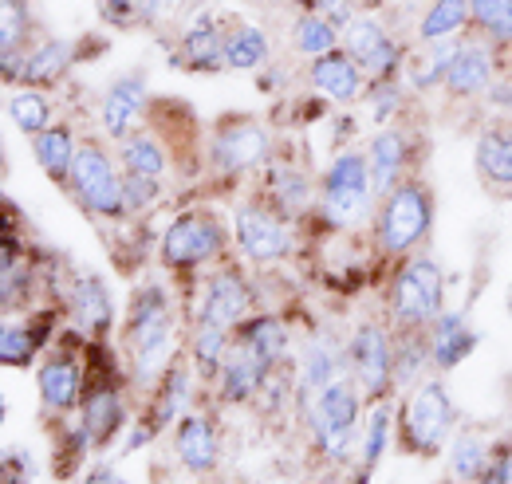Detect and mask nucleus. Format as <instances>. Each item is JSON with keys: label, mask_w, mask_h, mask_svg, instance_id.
I'll return each mask as SVG.
<instances>
[{"label": "nucleus", "mask_w": 512, "mask_h": 484, "mask_svg": "<svg viewBox=\"0 0 512 484\" xmlns=\"http://www.w3.org/2000/svg\"><path fill=\"white\" fill-rule=\"evenodd\" d=\"M130 370L134 382H154L162 370L174 363V311H170V296L158 284L138 288V296L130 303Z\"/></svg>", "instance_id": "nucleus-1"}, {"label": "nucleus", "mask_w": 512, "mask_h": 484, "mask_svg": "<svg viewBox=\"0 0 512 484\" xmlns=\"http://www.w3.org/2000/svg\"><path fill=\"white\" fill-rule=\"evenodd\" d=\"M446 280L434 256H410L390 288V311L402 331H430V323L442 315Z\"/></svg>", "instance_id": "nucleus-2"}, {"label": "nucleus", "mask_w": 512, "mask_h": 484, "mask_svg": "<svg viewBox=\"0 0 512 484\" xmlns=\"http://www.w3.org/2000/svg\"><path fill=\"white\" fill-rule=\"evenodd\" d=\"M375 197V182H371V162L367 154H339L320 185V205L323 221L335 229H355L363 225L367 209Z\"/></svg>", "instance_id": "nucleus-3"}, {"label": "nucleus", "mask_w": 512, "mask_h": 484, "mask_svg": "<svg viewBox=\"0 0 512 484\" xmlns=\"http://www.w3.org/2000/svg\"><path fill=\"white\" fill-rule=\"evenodd\" d=\"M434 225V201L430 189L422 182H402L398 189H390L379 209V248L386 256H406L414 244L426 241Z\"/></svg>", "instance_id": "nucleus-4"}, {"label": "nucleus", "mask_w": 512, "mask_h": 484, "mask_svg": "<svg viewBox=\"0 0 512 484\" xmlns=\"http://www.w3.org/2000/svg\"><path fill=\"white\" fill-rule=\"evenodd\" d=\"M67 182H71L75 197H79L95 217L115 221V217L127 213V178L115 170L111 154H107L95 138L79 142L75 162H71V178H67Z\"/></svg>", "instance_id": "nucleus-5"}, {"label": "nucleus", "mask_w": 512, "mask_h": 484, "mask_svg": "<svg viewBox=\"0 0 512 484\" xmlns=\"http://www.w3.org/2000/svg\"><path fill=\"white\" fill-rule=\"evenodd\" d=\"M359 386H351V378L343 374L339 382H331L320 398L308 406L312 414V433L320 441V449L331 461H343L355 449V433H359Z\"/></svg>", "instance_id": "nucleus-6"}, {"label": "nucleus", "mask_w": 512, "mask_h": 484, "mask_svg": "<svg viewBox=\"0 0 512 484\" xmlns=\"http://www.w3.org/2000/svg\"><path fill=\"white\" fill-rule=\"evenodd\" d=\"M453 418H457V410L449 402L446 386L438 378H418V386L410 390V398L402 406V433L418 453H430V449L446 445Z\"/></svg>", "instance_id": "nucleus-7"}, {"label": "nucleus", "mask_w": 512, "mask_h": 484, "mask_svg": "<svg viewBox=\"0 0 512 484\" xmlns=\"http://www.w3.org/2000/svg\"><path fill=\"white\" fill-rule=\"evenodd\" d=\"M225 225L213 213H182L162 237V260L170 268H197L225 252Z\"/></svg>", "instance_id": "nucleus-8"}, {"label": "nucleus", "mask_w": 512, "mask_h": 484, "mask_svg": "<svg viewBox=\"0 0 512 484\" xmlns=\"http://www.w3.org/2000/svg\"><path fill=\"white\" fill-rule=\"evenodd\" d=\"M347 363H351V374H355V386L371 402H379L386 390L394 386V343H390V335L379 323H363L351 335Z\"/></svg>", "instance_id": "nucleus-9"}, {"label": "nucleus", "mask_w": 512, "mask_h": 484, "mask_svg": "<svg viewBox=\"0 0 512 484\" xmlns=\"http://www.w3.org/2000/svg\"><path fill=\"white\" fill-rule=\"evenodd\" d=\"M233 237L241 244V252L256 264H276L292 248V233H288L284 217L272 213L268 205H256V201L241 205L233 213Z\"/></svg>", "instance_id": "nucleus-10"}, {"label": "nucleus", "mask_w": 512, "mask_h": 484, "mask_svg": "<svg viewBox=\"0 0 512 484\" xmlns=\"http://www.w3.org/2000/svg\"><path fill=\"white\" fill-rule=\"evenodd\" d=\"M343 48L371 79H398L402 67V44L386 32L375 16H355L343 28Z\"/></svg>", "instance_id": "nucleus-11"}, {"label": "nucleus", "mask_w": 512, "mask_h": 484, "mask_svg": "<svg viewBox=\"0 0 512 484\" xmlns=\"http://www.w3.org/2000/svg\"><path fill=\"white\" fill-rule=\"evenodd\" d=\"M209 154H213L217 170H225V174L253 170L268 158V130L256 119H225L213 134Z\"/></svg>", "instance_id": "nucleus-12"}, {"label": "nucleus", "mask_w": 512, "mask_h": 484, "mask_svg": "<svg viewBox=\"0 0 512 484\" xmlns=\"http://www.w3.org/2000/svg\"><path fill=\"white\" fill-rule=\"evenodd\" d=\"M249 284L241 272L233 268H221L209 284H205V300H201V311H197V323H213V327H225V331H237L249 315Z\"/></svg>", "instance_id": "nucleus-13"}, {"label": "nucleus", "mask_w": 512, "mask_h": 484, "mask_svg": "<svg viewBox=\"0 0 512 484\" xmlns=\"http://www.w3.org/2000/svg\"><path fill=\"white\" fill-rule=\"evenodd\" d=\"M146 111V75L142 71H127L107 87L103 99V130L111 138H127Z\"/></svg>", "instance_id": "nucleus-14"}, {"label": "nucleus", "mask_w": 512, "mask_h": 484, "mask_svg": "<svg viewBox=\"0 0 512 484\" xmlns=\"http://www.w3.org/2000/svg\"><path fill=\"white\" fill-rule=\"evenodd\" d=\"M493 75H497V56H493V44L489 40H473V44H461L457 48V56L449 63L446 71V87L449 95H481V91H489V83H493Z\"/></svg>", "instance_id": "nucleus-15"}, {"label": "nucleus", "mask_w": 512, "mask_h": 484, "mask_svg": "<svg viewBox=\"0 0 512 484\" xmlns=\"http://www.w3.org/2000/svg\"><path fill=\"white\" fill-rule=\"evenodd\" d=\"M272 366L256 355L245 339L233 335L229 351H225V363H221V398L225 402H249L256 390L264 386Z\"/></svg>", "instance_id": "nucleus-16"}, {"label": "nucleus", "mask_w": 512, "mask_h": 484, "mask_svg": "<svg viewBox=\"0 0 512 484\" xmlns=\"http://www.w3.org/2000/svg\"><path fill=\"white\" fill-rule=\"evenodd\" d=\"M312 87L320 91L323 99L331 103H355L359 87H363V67L351 60L347 48H335L320 60H312V71H308Z\"/></svg>", "instance_id": "nucleus-17"}, {"label": "nucleus", "mask_w": 512, "mask_h": 484, "mask_svg": "<svg viewBox=\"0 0 512 484\" xmlns=\"http://www.w3.org/2000/svg\"><path fill=\"white\" fill-rule=\"evenodd\" d=\"M473 162H477V174L489 185H509L512 189V122H489L477 138V150H473Z\"/></svg>", "instance_id": "nucleus-18"}, {"label": "nucleus", "mask_w": 512, "mask_h": 484, "mask_svg": "<svg viewBox=\"0 0 512 484\" xmlns=\"http://www.w3.org/2000/svg\"><path fill=\"white\" fill-rule=\"evenodd\" d=\"M367 162H371L375 197H386L390 189H398L402 185V170H406V134L402 130H379L371 138Z\"/></svg>", "instance_id": "nucleus-19"}, {"label": "nucleus", "mask_w": 512, "mask_h": 484, "mask_svg": "<svg viewBox=\"0 0 512 484\" xmlns=\"http://www.w3.org/2000/svg\"><path fill=\"white\" fill-rule=\"evenodd\" d=\"M473 343H477V335L469 331L465 315H457V311H442L430 323V359H434L438 370H449V366L461 363L473 351Z\"/></svg>", "instance_id": "nucleus-20"}, {"label": "nucleus", "mask_w": 512, "mask_h": 484, "mask_svg": "<svg viewBox=\"0 0 512 484\" xmlns=\"http://www.w3.org/2000/svg\"><path fill=\"white\" fill-rule=\"evenodd\" d=\"M75 48L67 40H40L32 52H24L20 63V87H52L56 79H64V71L71 67Z\"/></svg>", "instance_id": "nucleus-21"}, {"label": "nucleus", "mask_w": 512, "mask_h": 484, "mask_svg": "<svg viewBox=\"0 0 512 484\" xmlns=\"http://www.w3.org/2000/svg\"><path fill=\"white\" fill-rule=\"evenodd\" d=\"M178 457L193 473H209L217 465V429L205 414H186L178 422Z\"/></svg>", "instance_id": "nucleus-22"}, {"label": "nucleus", "mask_w": 512, "mask_h": 484, "mask_svg": "<svg viewBox=\"0 0 512 484\" xmlns=\"http://www.w3.org/2000/svg\"><path fill=\"white\" fill-rule=\"evenodd\" d=\"M28 32H32L28 0H0V60H4V79H8V83L20 75L24 56L16 60V52L24 48Z\"/></svg>", "instance_id": "nucleus-23"}, {"label": "nucleus", "mask_w": 512, "mask_h": 484, "mask_svg": "<svg viewBox=\"0 0 512 484\" xmlns=\"http://www.w3.org/2000/svg\"><path fill=\"white\" fill-rule=\"evenodd\" d=\"M465 28H473L469 0H430V8L418 20V40L442 44V40H457V32H465Z\"/></svg>", "instance_id": "nucleus-24"}, {"label": "nucleus", "mask_w": 512, "mask_h": 484, "mask_svg": "<svg viewBox=\"0 0 512 484\" xmlns=\"http://www.w3.org/2000/svg\"><path fill=\"white\" fill-rule=\"evenodd\" d=\"M71 315H75V323H79L83 331H91V335H103V331L111 327L115 311H111V296H107V288H103L99 276H83V280L75 284V292H71Z\"/></svg>", "instance_id": "nucleus-25"}, {"label": "nucleus", "mask_w": 512, "mask_h": 484, "mask_svg": "<svg viewBox=\"0 0 512 484\" xmlns=\"http://www.w3.org/2000/svg\"><path fill=\"white\" fill-rule=\"evenodd\" d=\"M79 386H83V374L71 355H52L40 370V394L52 410H71L79 402Z\"/></svg>", "instance_id": "nucleus-26"}, {"label": "nucleus", "mask_w": 512, "mask_h": 484, "mask_svg": "<svg viewBox=\"0 0 512 484\" xmlns=\"http://www.w3.org/2000/svg\"><path fill=\"white\" fill-rule=\"evenodd\" d=\"M75 150H79V142L71 138V130H67V126H48V130L32 134V154H36L40 170H44V174H52L56 182H67V178H71Z\"/></svg>", "instance_id": "nucleus-27"}, {"label": "nucleus", "mask_w": 512, "mask_h": 484, "mask_svg": "<svg viewBox=\"0 0 512 484\" xmlns=\"http://www.w3.org/2000/svg\"><path fill=\"white\" fill-rule=\"evenodd\" d=\"M343 370H339V351L327 343V339H316L308 351H304V363H300V394L308 398V406L320 398L331 382H339Z\"/></svg>", "instance_id": "nucleus-28"}, {"label": "nucleus", "mask_w": 512, "mask_h": 484, "mask_svg": "<svg viewBox=\"0 0 512 484\" xmlns=\"http://www.w3.org/2000/svg\"><path fill=\"white\" fill-rule=\"evenodd\" d=\"M178 52H182V60L190 63L193 71H217L225 63V32L205 16L201 24H193L190 32L182 36Z\"/></svg>", "instance_id": "nucleus-29"}, {"label": "nucleus", "mask_w": 512, "mask_h": 484, "mask_svg": "<svg viewBox=\"0 0 512 484\" xmlns=\"http://www.w3.org/2000/svg\"><path fill=\"white\" fill-rule=\"evenodd\" d=\"M339 36L343 32L323 12H300L296 24H292V48L300 56H308V60H320L327 52H335L339 48Z\"/></svg>", "instance_id": "nucleus-30"}, {"label": "nucleus", "mask_w": 512, "mask_h": 484, "mask_svg": "<svg viewBox=\"0 0 512 484\" xmlns=\"http://www.w3.org/2000/svg\"><path fill=\"white\" fill-rule=\"evenodd\" d=\"M268 60V36L256 24H229L225 28V67L233 71H253Z\"/></svg>", "instance_id": "nucleus-31"}, {"label": "nucleus", "mask_w": 512, "mask_h": 484, "mask_svg": "<svg viewBox=\"0 0 512 484\" xmlns=\"http://www.w3.org/2000/svg\"><path fill=\"white\" fill-rule=\"evenodd\" d=\"M233 335L245 339L268 366H276L284 359V351H288V331H284V323H280L276 315H253V319H245Z\"/></svg>", "instance_id": "nucleus-32"}, {"label": "nucleus", "mask_w": 512, "mask_h": 484, "mask_svg": "<svg viewBox=\"0 0 512 484\" xmlns=\"http://www.w3.org/2000/svg\"><path fill=\"white\" fill-rule=\"evenodd\" d=\"M119 158H123L127 174H142V178H162V174H166V150H162L158 138L146 134V130H134V134L123 138Z\"/></svg>", "instance_id": "nucleus-33"}, {"label": "nucleus", "mask_w": 512, "mask_h": 484, "mask_svg": "<svg viewBox=\"0 0 512 484\" xmlns=\"http://www.w3.org/2000/svg\"><path fill=\"white\" fill-rule=\"evenodd\" d=\"M123 425V402L115 390H95L83 402V437L91 441H107L115 429Z\"/></svg>", "instance_id": "nucleus-34"}, {"label": "nucleus", "mask_w": 512, "mask_h": 484, "mask_svg": "<svg viewBox=\"0 0 512 484\" xmlns=\"http://www.w3.org/2000/svg\"><path fill=\"white\" fill-rule=\"evenodd\" d=\"M8 115H12V122L32 138V134L48 130V122H52V103H48V95H44L40 87H16V91L8 95Z\"/></svg>", "instance_id": "nucleus-35"}, {"label": "nucleus", "mask_w": 512, "mask_h": 484, "mask_svg": "<svg viewBox=\"0 0 512 484\" xmlns=\"http://www.w3.org/2000/svg\"><path fill=\"white\" fill-rule=\"evenodd\" d=\"M469 12L481 40H489L493 48L512 44V0H469Z\"/></svg>", "instance_id": "nucleus-36"}, {"label": "nucleus", "mask_w": 512, "mask_h": 484, "mask_svg": "<svg viewBox=\"0 0 512 484\" xmlns=\"http://www.w3.org/2000/svg\"><path fill=\"white\" fill-rule=\"evenodd\" d=\"M489 461H493V453H489V445L477 433L453 437V445H449V473L457 481H481L485 469H489Z\"/></svg>", "instance_id": "nucleus-37"}, {"label": "nucleus", "mask_w": 512, "mask_h": 484, "mask_svg": "<svg viewBox=\"0 0 512 484\" xmlns=\"http://www.w3.org/2000/svg\"><path fill=\"white\" fill-rule=\"evenodd\" d=\"M233 343V331L213 327V323H197L193 327V359L201 366V374H217L225 363V351Z\"/></svg>", "instance_id": "nucleus-38"}, {"label": "nucleus", "mask_w": 512, "mask_h": 484, "mask_svg": "<svg viewBox=\"0 0 512 484\" xmlns=\"http://www.w3.org/2000/svg\"><path fill=\"white\" fill-rule=\"evenodd\" d=\"M186 402H190V370L170 363L166 382H162V398H158V406H154V425L174 422V418L186 410Z\"/></svg>", "instance_id": "nucleus-39"}, {"label": "nucleus", "mask_w": 512, "mask_h": 484, "mask_svg": "<svg viewBox=\"0 0 512 484\" xmlns=\"http://www.w3.org/2000/svg\"><path fill=\"white\" fill-rule=\"evenodd\" d=\"M268 182H272V193H276V205H280V209H288V213L308 209L312 185H308V178H304L300 170H276Z\"/></svg>", "instance_id": "nucleus-40"}, {"label": "nucleus", "mask_w": 512, "mask_h": 484, "mask_svg": "<svg viewBox=\"0 0 512 484\" xmlns=\"http://www.w3.org/2000/svg\"><path fill=\"white\" fill-rule=\"evenodd\" d=\"M40 347V335L32 327H16V323H4V335H0V359L4 366H24L32 359V351Z\"/></svg>", "instance_id": "nucleus-41"}, {"label": "nucleus", "mask_w": 512, "mask_h": 484, "mask_svg": "<svg viewBox=\"0 0 512 484\" xmlns=\"http://www.w3.org/2000/svg\"><path fill=\"white\" fill-rule=\"evenodd\" d=\"M386 441H390V410H375L367 418V433H363V461H367V469L386 453Z\"/></svg>", "instance_id": "nucleus-42"}, {"label": "nucleus", "mask_w": 512, "mask_h": 484, "mask_svg": "<svg viewBox=\"0 0 512 484\" xmlns=\"http://www.w3.org/2000/svg\"><path fill=\"white\" fill-rule=\"evenodd\" d=\"M162 189H158V178H142V174H127V209L130 213H142L150 205H158Z\"/></svg>", "instance_id": "nucleus-43"}, {"label": "nucleus", "mask_w": 512, "mask_h": 484, "mask_svg": "<svg viewBox=\"0 0 512 484\" xmlns=\"http://www.w3.org/2000/svg\"><path fill=\"white\" fill-rule=\"evenodd\" d=\"M99 12H103V20H111L115 28H130V24L142 20L138 0H99Z\"/></svg>", "instance_id": "nucleus-44"}, {"label": "nucleus", "mask_w": 512, "mask_h": 484, "mask_svg": "<svg viewBox=\"0 0 512 484\" xmlns=\"http://www.w3.org/2000/svg\"><path fill=\"white\" fill-rule=\"evenodd\" d=\"M481 484H512V445H505V449L489 461V469H485Z\"/></svg>", "instance_id": "nucleus-45"}, {"label": "nucleus", "mask_w": 512, "mask_h": 484, "mask_svg": "<svg viewBox=\"0 0 512 484\" xmlns=\"http://www.w3.org/2000/svg\"><path fill=\"white\" fill-rule=\"evenodd\" d=\"M170 4H174V0H138V8H142V20H146V24H154Z\"/></svg>", "instance_id": "nucleus-46"}, {"label": "nucleus", "mask_w": 512, "mask_h": 484, "mask_svg": "<svg viewBox=\"0 0 512 484\" xmlns=\"http://www.w3.org/2000/svg\"><path fill=\"white\" fill-rule=\"evenodd\" d=\"M83 484H127V481H123V477H115L111 469H99V473H91Z\"/></svg>", "instance_id": "nucleus-47"}]
</instances>
